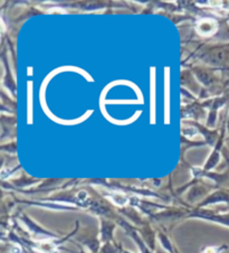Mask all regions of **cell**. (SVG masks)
<instances>
[{
    "mask_svg": "<svg viewBox=\"0 0 229 253\" xmlns=\"http://www.w3.org/2000/svg\"><path fill=\"white\" fill-rule=\"evenodd\" d=\"M225 247H208L206 249H203L202 253H222Z\"/></svg>",
    "mask_w": 229,
    "mask_h": 253,
    "instance_id": "cell-1",
    "label": "cell"
}]
</instances>
